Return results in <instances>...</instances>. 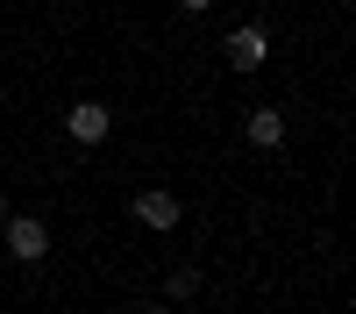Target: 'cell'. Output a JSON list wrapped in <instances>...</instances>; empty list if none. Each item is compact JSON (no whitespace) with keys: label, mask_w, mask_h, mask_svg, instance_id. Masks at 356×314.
<instances>
[{"label":"cell","mask_w":356,"mask_h":314,"mask_svg":"<svg viewBox=\"0 0 356 314\" xmlns=\"http://www.w3.org/2000/svg\"><path fill=\"white\" fill-rule=\"evenodd\" d=\"M0 236H8V257H15V265H43V257H50V221H43V214H8V221H0Z\"/></svg>","instance_id":"1"},{"label":"cell","mask_w":356,"mask_h":314,"mask_svg":"<svg viewBox=\"0 0 356 314\" xmlns=\"http://www.w3.org/2000/svg\"><path fill=\"white\" fill-rule=\"evenodd\" d=\"M65 136L79 143V150H100V143L114 136V107L107 100H72L65 107Z\"/></svg>","instance_id":"2"},{"label":"cell","mask_w":356,"mask_h":314,"mask_svg":"<svg viewBox=\"0 0 356 314\" xmlns=\"http://www.w3.org/2000/svg\"><path fill=\"white\" fill-rule=\"evenodd\" d=\"M221 57L235 72H264V65H271V29H264V22H235L228 43H221Z\"/></svg>","instance_id":"3"},{"label":"cell","mask_w":356,"mask_h":314,"mask_svg":"<svg viewBox=\"0 0 356 314\" xmlns=\"http://www.w3.org/2000/svg\"><path fill=\"white\" fill-rule=\"evenodd\" d=\"M129 214L150 228V236H171L178 221H186V207H178V193H164V186H143L136 200H129Z\"/></svg>","instance_id":"4"},{"label":"cell","mask_w":356,"mask_h":314,"mask_svg":"<svg viewBox=\"0 0 356 314\" xmlns=\"http://www.w3.org/2000/svg\"><path fill=\"white\" fill-rule=\"evenodd\" d=\"M243 136H250V150H278V143H285V114L278 107H250Z\"/></svg>","instance_id":"5"},{"label":"cell","mask_w":356,"mask_h":314,"mask_svg":"<svg viewBox=\"0 0 356 314\" xmlns=\"http://www.w3.org/2000/svg\"><path fill=\"white\" fill-rule=\"evenodd\" d=\"M200 285H207L200 265H178V272L164 278V300H171V307H186V300H200Z\"/></svg>","instance_id":"6"},{"label":"cell","mask_w":356,"mask_h":314,"mask_svg":"<svg viewBox=\"0 0 356 314\" xmlns=\"http://www.w3.org/2000/svg\"><path fill=\"white\" fill-rule=\"evenodd\" d=\"M178 8H186V15H207V8H214V0H178Z\"/></svg>","instance_id":"7"},{"label":"cell","mask_w":356,"mask_h":314,"mask_svg":"<svg viewBox=\"0 0 356 314\" xmlns=\"http://www.w3.org/2000/svg\"><path fill=\"white\" fill-rule=\"evenodd\" d=\"M0 221H8V193H0Z\"/></svg>","instance_id":"8"},{"label":"cell","mask_w":356,"mask_h":314,"mask_svg":"<svg viewBox=\"0 0 356 314\" xmlns=\"http://www.w3.org/2000/svg\"><path fill=\"white\" fill-rule=\"evenodd\" d=\"M150 314H171V307H150Z\"/></svg>","instance_id":"9"}]
</instances>
